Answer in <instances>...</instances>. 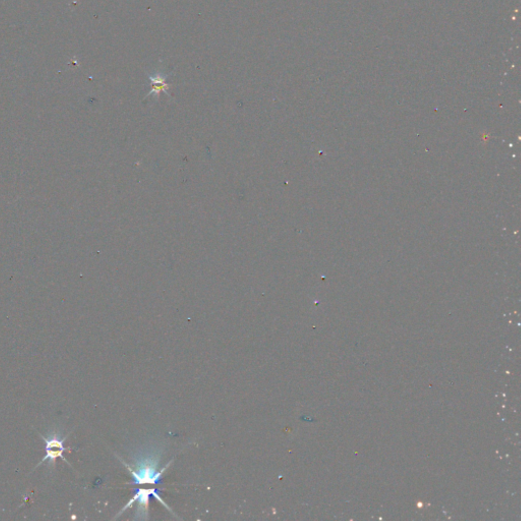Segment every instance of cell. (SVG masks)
I'll return each instance as SVG.
<instances>
[{"instance_id": "1", "label": "cell", "mask_w": 521, "mask_h": 521, "mask_svg": "<svg viewBox=\"0 0 521 521\" xmlns=\"http://www.w3.org/2000/svg\"><path fill=\"white\" fill-rule=\"evenodd\" d=\"M39 435L45 441V444H46V448H45L46 449V455L39 462V464L36 466V468H38L39 466H43L45 462H48V466L50 468H54L55 461H56L57 458H62L64 461L66 462V464L72 466L70 464L68 460L64 456V453L66 451L72 452V449L66 448V446H64V442L68 438L70 434H68V435H66V436H64L62 432L60 430H53L47 438L44 435H41V434H39Z\"/></svg>"}, {"instance_id": "2", "label": "cell", "mask_w": 521, "mask_h": 521, "mask_svg": "<svg viewBox=\"0 0 521 521\" xmlns=\"http://www.w3.org/2000/svg\"><path fill=\"white\" fill-rule=\"evenodd\" d=\"M152 82L154 84V89L153 91H157V92H160V91H163L164 89L168 88V86L164 82H165V78H161L160 76H158L156 78H151Z\"/></svg>"}]
</instances>
